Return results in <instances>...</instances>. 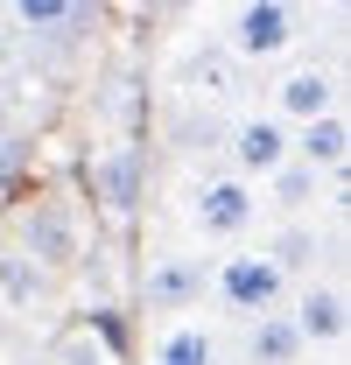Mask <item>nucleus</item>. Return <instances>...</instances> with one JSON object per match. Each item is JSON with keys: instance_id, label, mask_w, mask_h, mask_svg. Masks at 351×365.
I'll return each mask as SVG.
<instances>
[{"instance_id": "obj_1", "label": "nucleus", "mask_w": 351, "mask_h": 365, "mask_svg": "<svg viewBox=\"0 0 351 365\" xmlns=\"http://www.w3.org/2000/svg\"><path fill=\"white\" fill-rule=\"evenodd\" d=\"M211 288L225 295V309H239V317H267V309L288 302V281L274 274L267 253H225L218 274H211Z\"/></svg>"}, {"instance_id": "obj_2", "label": "nucleus", "mask_w": 351, "mask_h": 365, "mask_svg": "<svg viewBox=\"0 0 351 365\" xmlns=\"http://www.w3.org/2000/svg\"><path fill=\"white\" fill-rule=\"evenodd\" d=\"M253 211H260V197H253L246 176H204L190 190V218H197L204 239H239L253 225Z\"/></svg>"}, {"instance_id": "obj_3", "label": "nucleus", "mask_w": 351, "mask_h": 365, "mask_svg": "<svg viewBox=\"0 0 351 365\" xmlns=\"http://www.w3.org/2000/svg\"><path fill=\"white\" fill-rule=\"evenodd\" d=\"M295 0H239V14H232V56H246V63H267V56H281V49L295 43Z\"/></svg>"}, {"instance_id": "obj_4", "label": "nucleus", "mask_w": 351, "mask_h": 365, "mask_svg": "<svg viewBox=\"0 0 351 365\" xmlns=\"http://www.w3.org/2000/svg\"><path fill=\"white\" fill-rule=\"evenodd\" d=\"M232 162H239V176L253 182V176H274L281 162H288V127L281 120H267V113H253V120H239L232 127Z\"/></svg>"}, {"instance_id": "obj_5", "label": "nucleus", "mask_w": 351, "mask_h": 365, "mask_svg": "<svg viewBox=\"0 0 351 365\" xmlns=\"http://www.w3.org/2000/svg\"><path fill=\"white\" fill-rule=\"evenodd\" d=\"M204 288H211V274H204L197 253H162L148 267V309H190Z\"/></svg>"}, {"instance_id": "obj_6", "label": "nucleus", "mask_w": 351, "mask_h": 365, "mask_svg": "<svg viewBox=\"0 0 351 365\" xmlns=\"http://www.w3.org/2000/svg\"><path fill=\"white\" fill-rule=\"evenodd\" d=\"M288 323H295V330H302V344H337V337H345V288H337V281H323V288H316V281H309L302 295H295V309H288Z\"/></svg>"}, {"instance_id": "obj_7", "label": "nucleus", "mask_w": 351, "mask_h": 365, "mask_svg": "<svg viewBox=\"0 0 351 365\" xmlns=\"http://www.w3.org/2000/svg\"><path fill=\"white\" fill-rule=\"evenodd\" d=\"M274 106H281V120H316V113H337V78L330 71H288L281 85H274Z\"/></svg>"}, {"instance_id": "obj_8", "label": "nucleus", "mask_w": 351, "mask_h": 365, "mask_svg": "<svg viewBox=\"0 0 351 365\" xmlns=\"http://www.w3.org/2000/svg\"><path fill=\"white\" fill-rule=\"evenodd\" d=\"M288 155H302L309 169H345V155H351V127H345V113H316V120H302V134L288 140Z\"/></svg>"}, {"instance_id": "obj_9", "label": "nucleus", "mask_w": 351, "mask_h": 365, "mask_svg": "<svg viewBox=\"0 0 351 365\" xmlns=\"http://www.w3.org/2000/svg\"><path fill=\"white\" fill-rule=\"evenodd\" d=\"M309 344H302V330L288 323V309H267V317H253V337H246V359L253 365H295Z\"/></svg>"}, {"instance_id": "obj_10", "label": "nucleus", "mask_w": 351, "mask_h": 365, "mask_svg": "<svg viewBox=\"0 0 351 365\" xmlns=\"http://www.w3.org/2000/svg\"><path fill=\"white\" fill-rule=\"evenodd\" d=\"M155 365H218V337L197 330V323H176V330H162V344H155Z\"/></svg>"}, {"instance_id": "obj_11", "label": "nucleus", "mask_w": 351, "mask_h": 365, "mask_svg": "<svg viewBox=\"0 0 351 365\" xmlns=\"http://www.w3.org/2000/svg\"><path fill=\"white\" fill-rule=\"evenodd\" d=\"M267 260H274V274H281V281L309 274V267H316V232H309V225H288L274 246H267Z\"/></svg>"}, {"instance_id": "obj_12", "label": "nucleus", "mask_w": 351, "mask_h": 365, "mask_svg": "<svg viewBox=\"0 0 351 365\" xmlns=\"http://www.w3.org/2000/svg\"><path fill=\"white\" fill-rule=\"evenodd\" d=\"M78 14H85V0H14V21L36 36H63Z\"/></svg>"}, {"instance_id": "obj_13", "label": "nucleus", "mask_w": 351, "mask_h": 365, "mask_svg": "<svg viewBox=\"0 0 351 365\" xmlns=\"http://www.w3.org/2000/svg\"><path fill=\"white\" fill-rule=\"evenodd\" d=\"M91 182L106 190V211H133V155L127 148H113V155L91 169Z\"/></svg>"}, {"instance_id": "obj_14", "label": "nucleus", "mask_w": 351, "mask_h": 365, "mask_svg": "<svg viewBox=\"0 0 351 365\" xmlns=\"http://www.w3.org/2000/svg\"><path fill=\"white\" fill-rule=\"evenodd\" d=\"M267 182H274V204H281V211H302V204H316V169H309V162H295V155H288V162H281Z\"/></svg>"}, {"instance_id": "obj_15", "label": "nucleus", "mask_w": 351, "mask_h": 365, "mask_svg": "<svg viewBox=\"0 0 351 365\" xmlns=\"http://www.w3.org/2000/svg\"><path fill=\"white\" fill-rule=\"evenodd\" d=\"M29 253H36V260H71V253H78L63 211H36V218H29Z\"/></svg>"}, {"instance_id": "obj_16", "label": "nucleus", "mask_w": 351, "mask_h": 365, "mask_svg": "<svg viewBox=\"0 0 351 365\" xmlns=\"http://www.w3.org/2000/svg\"><path fill=\"white\" fill-rule=\"evenodd\" d=\"M218 120H211V113H204V120H197V113H183V120H176V148H218Z\"/></svg>"}, {"instance_id": "obj_17", "label": "nucleus", "mask_w": 351, "mask_h": 365, "mask_svg": "<svg viewBox=\"0 0 351 365\" xmlns=\"http://www.w3.org/2000/svg\"><path fill=\"white\" fill-rule=\"evenodd\" d=\"M197 78H204V91H232V71H225L218 56H204V63H197Z\"/></svg>"}, {"instance_id": "obj_18", "label": "nucleus", "mask_w": 351, "mask_h": 365, "mask_svg": "<svg viewBox=\"0 0 351 365\" xmlns=\"http://www.w3.org/2000/svg\"><path fill=\"white\" fill-rule=\"evenodd\" d=\"M0 281H7V288H14V295H29V281H36V274L21 267V260H0Z\"/></svg>"}, {"instance_id": "obj_19", "label": "nucleus", "mask_w": 351, "mask_h": 365, "mask_svg": "<svg viewBox=\"0 0 351 365\" xmlns=\"http://www.w3.org/2000/svg\"><path fill=\"white\" fill-rule=\"evenodd\" d=\"M63 365H106V359H98L91 344H63Z\"/></svg>"}, {"instance_id": "obj_20", "label": "nucleus", "mask_w": 351, "mask_h": 365, "mask_svg": "<svg viewBox=\"0 0 351 365\" xmlns=\"http://www.w3.org/2000/svg\"><path fill=\"white\" fill-rule=\"evenodd\" d=\"M0 134H7V91H0Z\"/></svg>"}, {"instance_id": "obj_21", "label": "nucleus", "mask_w": 351, "mask_h": 365, "mask_svg": "<svg viewBox=\"0 0 351 365\" xmlns=\"http://www.w3.org/2000/svg\"><path fill=\"white\" fill-rule=\"evenodd\" d=\"M169 7H190V0H169Z\"/></svg>"}]
</instances>
